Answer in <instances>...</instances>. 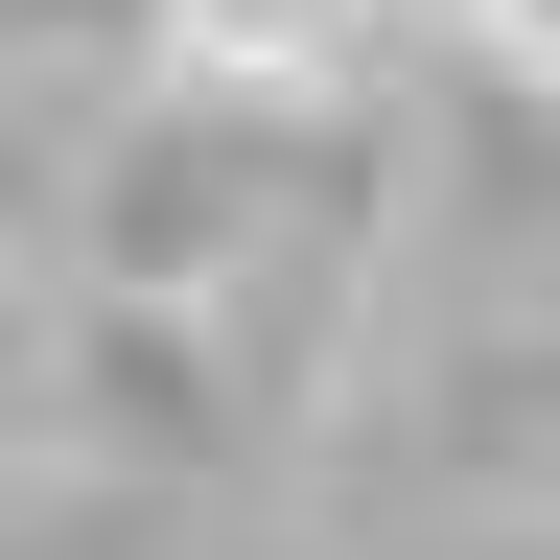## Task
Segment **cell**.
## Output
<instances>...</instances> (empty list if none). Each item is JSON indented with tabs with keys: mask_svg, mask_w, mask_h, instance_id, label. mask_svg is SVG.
<instances>
[{
	"mask_svg": "<svg viewBox=\"0 0 560 560\" xmlns=\"http://www.w3.org/2000/svg\"><path fill=\"white\" fill-rule=\"evenodd\" d=\"M164 24H187V70H327L374 0H164Z\"/></svg>",
	"mask_w": 560,
	"mask_h": 560,
	"instance_id": "1",
	"label": "cell"
},
{
	"mask_svg": "<svg viewBox=\"0 0 560 560\" xmlns=\"http://www.w3.org/2000/svg\"><path fill=\"white\" fill-rule=\"evenodd\" d=\"M490 24H514V70H537V94H560V0H490Z\"/></svg>",
	"mask_w": 560,
	"mask_h": 560,
	"instance_id": "2",
	"label": "cell"
}]
</instances>
